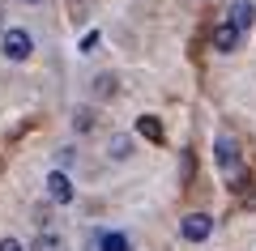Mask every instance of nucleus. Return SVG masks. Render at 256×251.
<instances>
[{"instance_id":"9d476101","label":"nucleus","mask_w":256,"mask_h":251,"mask_svg":"<svg viewBox=\"0 0 256 251\" xmlns=\"http://www.w3.org/2000/svg\"><path fill=\"white\" fill-rule=\"evenodd\" d=\"M30 251H64V243L56 239V234H38V239H34V247H30Z\"/></svg>"},{"instance_id":"f03ea898","label":"nucleus","mask_w":256,"mask_h":251,"mask_svg":"<svg viewBox=\"0 0 256 251\" xmlns=\"http://www.w3.org/2000/svg\"><path fill=\"white\" fill-rule=\"evenodd\" d=\"M210 230H214V217H210V213H188V217L180 222V234H184L188 243H205V239H210Z\"/></svg>"},{"instance_id":"1a4fd4ad","label":"nucleus","mask_w":256,"mask_h":251,"mask_svg":"<svg viewBox=\"0 0 256 251\" xmlns=\"http://www.w3.org/2000/svg\"><path fill=\"white\" fill-rule=\"evenodd\" d=\"M128 153H132V141H128V136L124 132H120V136H111V158H128Z\"/></svg>"},{"instance_id":"dca6fc26","label":"nucleus","mask_w":256,"mask_h":251,"mask_svg":"<svg viewBox=\"0 0 256 251\" xmlns=\"http://www.w3.org/2000/svg\"><path fill=\"white\" fill-rule=\"evenodd\" d=\"M30 4H34V0H30Z\"/></svg>"},{"instance_id":"423d86ee","label":"nucleus","mask_w":256,"mask_h":251,"mask_svg":"<svg viewBox=\"0 0 256 251\" xmlns=\"http://www.w3.org/2000/svg\"><path fill=\"white\" fill-rule=\"evenodd\" d=\"M230 21H235L239 30H248L256 21V4L252 0H235V4H230Z\"/></svg>"},{"instance_id":"39448f33","label":"nucleus","mask_w":256,"mask_h":251,"mask_svg":"<svg viewBox=\"0 0 256 251\" xmlns=\"http://www.w3.org/2000/svg\"><path fill=\"white\" fill-rule=\"evenodd\" d=\"M218 166H222L226 175L239 166V145L230 141V136H218Z\"/></svg>"},{"instance_id":"f257e3e1","label":"nucleus","mask_w":256,"mask_h":251,"mask_svg":"<svg viewBox=\"0 0 256 251\" xmlns=\"http://www.w3.org/2000/svg\"><path fill=\"white\" fill-rule=\"evenodd\" d=\"M0 51L9 55V60H30L34 38H30L26 30H4V34H0Z\"/></svg>"},{"instance_id":"7ed1b4c3","label":"nucleus","mask_w":256,"mask_h":251,"mask_svg":"<svg viewBox=\"0 0 256 251\" xmlns=\"http://www.w3.org/2000/svg\"><path fill=\"white\" fill-rule=\"evenodd\" d=\"M239 38H244V30H239L235 21H222V26L214 30V47H218L222 55H230V51H235V47H239Z\"/></svg>"},{"instance_id":"20e7f679","label":"nucleus","mask_w":256,"mask_h":251,"mask_svg":"<svg viewBox=\"0 0 256 251\" xmlns=\"http://www.w3.org/2000/svg\"><path fill=\"white\" fill-rule=\"evenodd\" d=\"M47 196H52L56 205H68V200H73V183H68V175H64V171L47 175Z\"/></svg>"},{"instance_id":"f8f14e48","label":"nucleus","mask_w":256,"mask_h":251,"mask_svg":"<svg viewBox=\"0 0 256 251\" xmlns=\"http://www.w3.org/2000/svg\"><path fill=\"white\" fill-rule=\"evenodd\" d=\"M94 47H98V30H90V34L82 38V51H94Z\"/></svg>"},{"instance_id":"4468645a","label":"nucleus","mask_w":256,"mask_h":251,"mask_svg":"<svg viewBox=\"0 0 256 251\" xmlns=\"http://www.w3.org/2000/svg\"><path fill=\"white\" fill-rule=\"evenodd\" d=\"M0 251H26V247H22L18 239H0Z\"/></svg>"},{"instance_id":"6e6552de","label":"nucleus","mask_w":256,"mask_h":251,"mask_svg":"<svg viewBox=\"0 0 256 251\" xmlns=\"http://www.w3.org/2000/svg\"><path fill=\"white\" fill-rule=\"evenodd\" d=\"M98 251H128V239H124V234H102Z\"/></svg>"},{"instance_id":"0eeeda50","label":"nucleus","mask_w":256,"mask_h":251,"mask_svg":"<svg viewBox=\"0 0 256 251\" xmlns=\"http://www.w3.org/2000/svg\"><path fill=\"white\" fill-rule=\"evenodd\" d=\"M137 132L146 136V141H154V145H162V136H166V128L158 124L154 115H141V119H137Z\"/></svg>"},{"instance_id":"9b49d317","label":"nucleus","mask_w":256,"mask_h":251,"mask_svg":"<svg viewBox=\"0 0 256 251\" xmlns=\"http://www.w3.org/2000/svg\"><path fill=\"white\" fill-rule=\"evenodd\" d=\"M73 128H77V132H90V128H94V111H90V107H82V111L73 115Z\"/></svg>"},{"instance_id":"ddd939ff","label":"nucleus","mask_w":256,"mask_h":251,"mask_svg":"<svg viewBox=\"0 0 256 251\" xmlns=\"http://www.w3.org/2000/svg\"><path fill=\"white\" fill-rule=\"evenodd\" d=\"M98 94H116V77H98Z\"/></svg>"},{"instance_id":"2eb2a0df","label":"nucleus","mask_w":256,"mask_h":251,"mask_svg":"<svg viewBox=\"0 0 256 251\" xmlns=\"http://www.w3.org/2000/svg\"><path fill=\"white\" fill-rule=\"evenodd\" d=\"M0 26H4V21H0Z\"/></svg>"}]
</instances>
